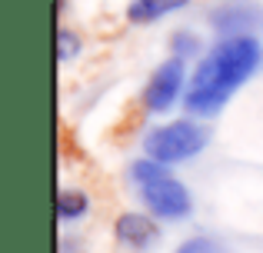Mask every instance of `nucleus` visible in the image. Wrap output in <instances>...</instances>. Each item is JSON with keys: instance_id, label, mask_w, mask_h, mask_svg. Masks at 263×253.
Returning a JSON list of instances; mask_svg holds the SVG:
<instances>
[{"instance_id": "1", "label": "nucleus", "mask_w": 263, "mask_h": 253, "mask_svg": "<svg viewBox=\"0 0 263 253\" xmlns=\"http://www.w3.org/2000/svg\"><path fill=\"white\" fill-rule=\"evenodd\" d=\"M263 50L253 37H223L203 60L197 64L183 93V107L193 117H213L227 107L230 93L243 87L260 67Z\"/></svg>"}, {"instance_id": "2", "label": "nucleus", "mask_w": 263, "mask_h": 253, "mask_svg": "<svg viewBox=\"0 0 263 253\" xmlns=\"http://www.w3.org/2000/svg\"><path fill=\"white\" fill-rule=\"evenodd\" d=\"M206 143H210V130L206 127L193 124V120H174V124L154 127L143 137V153L174 167V163L193 160Z\"/></svg>"}, {"instance_id": "3", "label": "nucleus", "mask_w": 263, "mask_h": 253, "mask_svg": "<svg viewBox=\"0 0 263 253\" xmlns=\"http://www.w3.org/2000/svg\"><path fill=\"white\" fill-rule=\"evenodd\" d=\"M140 200L143 207L150 210L154 217H160V220H183V217H190V193H186V187L177 180V177H157V180H147L140 183Z\"/></svg>"}, {"instance_id": "4", "label": "nucleus", "mask_w": 263, "mask_h": 253, "mask_svg": "<svg viewBox=\"0 0 263 253\" xmlns=\"http://www.w3.org/2000/svg\"><path fill=\"white\" fill-rule=\"evenodd\" d=\"M180 93H186V64L183 57H170L157 67L143 87V107L150 113H167L180 100Z\"/></svg>"}, {"instance_id": "5", "label": "nucleus", "mask_w": 263, "mask_h": 253, "mask_svg": "<svg viewBox=\"0 0 263 253\" xmlns=\"http://www.w3.org/2000/svg\"><path fill=\"white\" fill-rule=\"evenodd\" d=\"M114 237L120 247L134 250V253H143L150 250L157 243V237H160V230H157V223L150 220L147 213H137V210H130V213H120L114 223Z\"/></svg>"}, {"instance_id": "6", "label": "nucleus", "mask_w": 263, "mask_h": 253, "mask_svg": "<svg viewBox=\"0 0 263 253\" xmlns=\"http://www.w3.org/2000/svg\"><path fill=\"white\" fill-rule=\"evenodd\" d=\"M257 17H260V10L253 4H247V0H227V4H220L217 10L210 13L213 27H217L223 37H240L247 27L257 24Z\"/></svg>"}, {"instance_id": "7", "label": "nucleus", "mask_w": 263, "mask_h": 253, "mask_svg": "<svg viewBox=\"0 0 263 253\" xmlns=\"http://www.w3.org/2000/svg\"><path fill=\"white\" fill-rule=\"evenodd\" d=\"M190 0H130L127 7V20L130 24H154V20L167 17V13H177Z\"/></svg>"}, {"instance_id": "8", "label": "nucleus", "mask_w": 263, "mask_h": 253, "mask_svg": "<svg viewBox=\"0 0 263 253\" xmlns=\"http://www.w3.org/2000/svg\"><path fill=\"white\" fill-rule=\"evenodd\" d=\"M87 210H90V197L87 193H80V190H60L57 193V217L64 223L84 220Z\"/></svg>"}, {"instance_id": "9", "label": "nucleus", "mask_w": 263, "mask_h": 253, "mask_svg": "<svg viewBox=\"0 0 263 253\" xmlns=\"http://www.w3.org/2000/svg\"><path fill=\"white\" fill-rule=\"evenodd\" d=\"M167 173H170L167 163L154 160V157H140V160L130 167V177H134L137 187H140V183H147V180H157V177H167Z\"/></svg>"}, {"instance_id": "10", "label": "nucleus", "mask_w": 263, "mask_h": 253, "mask_svg": "<svg viewBox=\"0 0 263 253\" xmlns=\"http://www.w3.org/2000/svg\"><path fill=\"white\" fill-rule=\"evenodd\" d=\"M80 47H84V44H80V37H77L73 30H67V27H64V30L57 33V57L64 60V64L77 57V53H80Z\"/></svg>"}, {"instance_id": "11", "label": "nucleus", "mask_w": 263, "mask_h": 253, "mask_svg": "<svg viewBox=\"0 0 263 253\" xmlns=\"http://www.w3.org/2000/svg\"><path fill=\"white\" fill-rule=\"evenodd\" d=\"M170 50H174V57H190V53H197V50H200V40H197V33L177 30L174 37H170Z\"/></svg>"}, {"instance_id": "12", "label": "nucleus", "mask_w": 263, "mask_h": 253, "mask_svg": "<svg viewBox=\"0 0 263 253\" xmlns=\"http://www.w3.org/2000/svg\"><path fill=\"white\" fill-rule=\"evenodd\" d=\"M177 253H227V250L217 240H210V237H190L186 243L177 247Z\"/></svg>"}]
</instances>
